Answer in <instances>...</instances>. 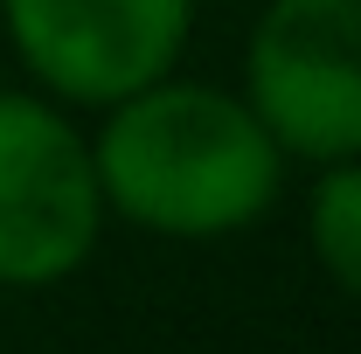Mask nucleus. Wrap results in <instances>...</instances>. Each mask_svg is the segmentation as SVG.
<instances>
[{
	"label": "nucleus",
	"mask_w": 361,
	"mask_h": 354,
	"mask_svg": "<svg viewBox=\"0 0 361 354\" xmlns=\"http://www.w3.org/2000/svg\"><path fill=\"white\" fill-rule=\"evenodd\" d=\"M285 160L292 153L250 97L188 84L174 70L104 104V126L90 139L104 216H126L133 229L174 243H216L264 222L285 188Z\"/></svg>",
	"instance_id": "obj_1"
},
{
	"label": "nucleus",
	"mask_w": 361,
	"mask_h": 354,
	"mask_svg": "<svg viewBox=\"0 0 361 354\" xmlns=\"http://www.w3.org/2000/svg\"><path fill=\"white\" fill-rule=\"evenodd\" d=\"M104 236V195L90 139L70 104L0 90V285L42 292L90 264Z\"/></svg>",
	"instance_id": "obj_2"
},
{
	"label": "nucleus",
	"mask_w": 361,
	"mask_h": 354,
	"mask_svg": "<svg viewBox=\"0 0 361 354\" xmlns=\"http://www.w3.org/2000/svg\"><path fill=\"white\" fill-rule=\"evenodd\" d=\"M243 97L292 160L361 153V0H271L243 49Z\"/></svg>",
	"instance_id": "obj_3"
},
{
	"label": "nucleus",
	"mask_w": 361,
	"mask_h": 354,
	"mask_svg": "<svg viewBox=\"0 0 361 354\" xmlns=\"http://www.w3.org/2000/svg\"><path fill=\"white\" fill-rule=\"evenodd\" d=\"M0 21L56 104L104 111L180 63L195 0H0Z\"/></svg>",
	"instance_id": "obj_4"
},
{
	"label": "nucleus",
	"mask_w": 361,
	"mask_h": 354,
	"mask_svg": "<svg viewBox=\"0 0 361 354\" xmlns=\"http://www.w3.org/2000/svg\"><path fill=\"white\" fill-rule=\"evenodd\" d=\"M306 236H313L319 271L348 299H361V153L319 160V181L306 195Z\"/></svg>",
	"instance_id": "obj_5"
}]
</instances>
